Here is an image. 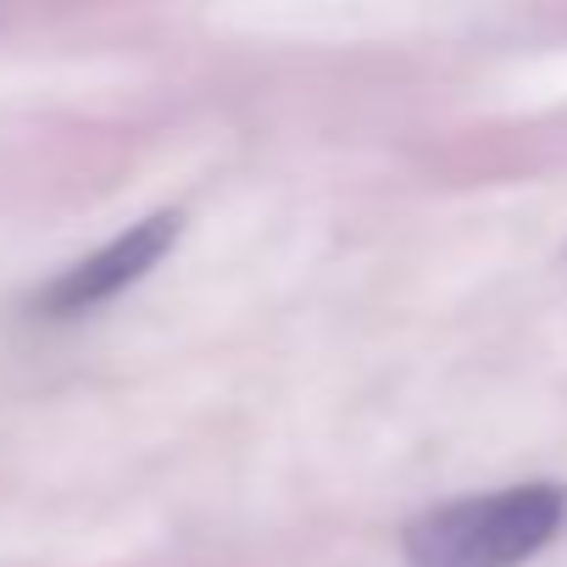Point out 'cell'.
Instances as JSON below:
<instances>
[{
	"label": "cell",
	"mask_w": 567,
	"mask_h": 567,
	"mask_svg": "<svg viewBox=\"0 0 567 567\" xmlns=\"http://www.w3.org/2000/svg\"><path fill=\"white\" fill-rule=\"evenodd\" d=\"M178 234H184V212H151V217L128 223L123 234H112L90 256L68 261L34 296V307L45 318H84V312L117 301L123 290H134L140 278H151L162 267V256L178 245Z\"/></svg>",
	"instance_id": "cell-2"
},
{
	"label": "cell",
	"mask_w": 567,
	"mask_h": 567,
	"mask_svg": "<svg viewBox=\"0 0 567 567\" xmlns=\"http://www.w3.org/2000/svg\"><path fill=\"white\" fill-rule=\"evenodd\" d=\"M567 523V484L534 478L462 501H440L406 523V567H523Z\"/></svg>",
	"instance_id": "cell-1"
}]
</instances>
